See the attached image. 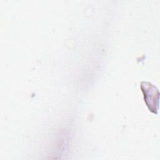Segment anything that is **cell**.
<instances>
[{
	"mask_svg": "<svg viewBox=\"0 0 160 160\" xmlns=\"http://www.w3.org/2000/svg\"><path fill=\"white\" fill-rule=\"evenodd\" d=\"M141 88L144 94V99L149 109L157 114L159 105V91L153 84L149 82H141Z\"/></svg>",
	"mask_w": 160,
	"mask_h": 160,
	"instance_id": "1",
	"label": "cell"
}]
</instances>
